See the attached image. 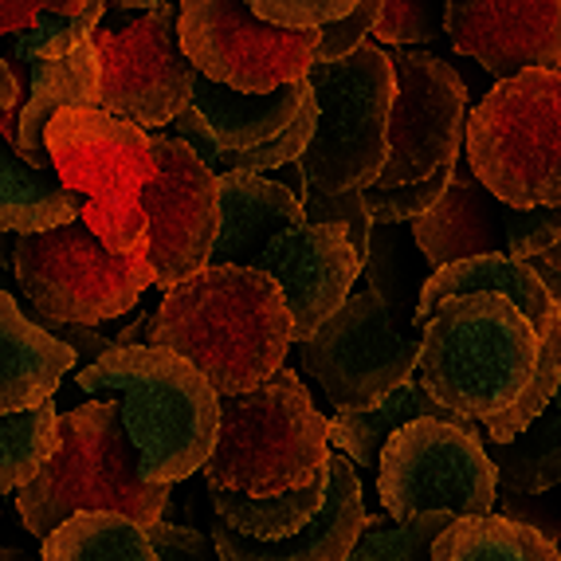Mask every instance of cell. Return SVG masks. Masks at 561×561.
Returning <instances> with one entry per match:
<instances>
[{
	"label": "cell",
	"mask_w": 561,
	"mask_h": 561,
	"mask_svg": "<svg viewBox=\"0 0 561 561\" xmlns=\"http://www.w3.org/2000/svg\"><path fill=\"white\" fill-rule=\"evenodd\" d=\"M553 409H558V412H561V389H558V401H553Z\"/></svg>",
	"instance_id": "f6af8a7d"
},
{
	"label": "cell",
	"mask_w": 561,
	"mask_h": 561,
	"mask_svg": "<svg viewBox=\"0 0 561 561\" xmlns=\"http://www.w3.org/2000/svg\"><path fill=\"white\" fill-rule=\"evenodd\" d=\"M76 389L91 401L122 404V424L150 486H178L208 468L220 440V393L181 354L114 346L103 362L79 369Z\"/></svg>",
	"instance_id": "3957f363"
},
{
	"label": "cell",
	"mask_w": 561,
	"mask_h": 561,
	"mask_svg": "<svg viewBox=\"0 0 561 561\" xmlns=\"http://www.w3.org/2000/svg\"><path fill=\"white\" fill-rule=\"evenodd\" d=\"M103 56V111L141 130H169L193 106L197 67L181 44V4H158L126 28L94 36Z\"/></svg>",
	"instance_id": "5bb4252c"
},
{
	"label": "cell",
	"mask_w": 561,
	"mask_h": 561,
	"mask_svg": "<svg viewBox=\"0 0 561 561\" xmlns=\"http://www.w3.org/2000/svg\"><path fill=\"white\" fill-rule=\"evenodd\" d=\"M39 561H158L150 526L122 515H76L39 542Z\"/></svg>",
	"instance_id": "4316f807"
},
{
	"label": "cell",
	"mask_w": 561,
	"mask_h": 561,
	"mask_svg": "<svg viewBox=\"0 0 561 561\" xmlns=\"http://www.w3.org/2000/svg\"><path fill=\"white\" fill-rule=\"evenodd\" d=\"M310 91L319 103V134L302 153V173L327 193H369L389 165L397 76L389 51L365 44L342 64H314Z\"/></svg>",
	"instance_id": "9c48e42d"
},
{
	"label": "cell",
	"mask_w": 561,
	"mask_h": 561,
	"mask_svg": "<svg viewBox=\"0 0 561 561\" xmlns=\"http://www.w3.org/2000/svg\"><path fill=\"white\" fill-rule=\"evenodd\" d=\"M451 515H424L416 523H397L381 511H369L362 542L354 546L350 561H432L436 542L456 526Z\"/></svg>",
	"instance_id": "4dcf8cb0"
},
{
	"label": "cell",
	"mask_w": 561,
	"mask_h": 561,
	"mask_svg": "<svg viewBox=\"0 0 561 561\" xmlns=\"http://www.w3.org/2000/svg\"><path fill=\"white\" fill-rule=\"evenodd\" d=\"M503 495H550L561 491V412L550 409L515 444H486Z\"/></svg>",
	"instance_id": "f1b7e54d"
},
{
	"label": "cell",
	"mask_w": 561,
	"mask_h": 561,
	"mask_svg": "<svg viewBox=\"0 0 561 561\" xmlns=\"http://www.w3.org/2000/svg\"><path fill=\"white\" fill-rule=\"evenodd\" d=\"M397 76L393 130H389V165L374 188L421 185L440 169H456L468 150V83L456 67L432 51L385 47Z\"/></svg>",
	"instance_id": "9a60e30c"
},
{
	"label": "cell",
	"mask_w": 561,
	"mask_h": 561,
	"mask_svg": "<svg viewBox=\"0 0 561 561\" xmlns=\"http://www.w3.org/2000/svg\"><path fill=\"white\" fill-rule=\"evenodd\" d=\"M173 486H150L141 479L122 404L83 401L59 421V456L47 471L16 495L24 530L47 542L76 515H122L141 526H158Z\"/></svg>",
	"instance_id": "5b68a950"
},
{
	"label": "cell",
	"mask_w": 561,
	"mask_h": 561,
	"mask_svg": "<svg viewBox=\"0 0 561 561\" xmlns=\"http://www.w3.org/2000/svg\"><path fill=\"white\" fill-rule=\"evenodd\" d=\"M103 103V56L99 44L87 39L76 51L56 59H39L28 67V103L20 111V138L16 153L28 161L36 173H56L51 153H47V126L64 111H83V106Z\"/></svg>",
	"instance_id": "ffe728a7"
},
{
	"label": "cell",
	"mask_w": 561,
	"mask_h": 561,
	"mask_svg": "<svg viewBox=\"0 0 561 561\" xmlns=\"http://www.w3.org/2000/svg\"><path fill=\"white\" fill-rule=\"evenodd\" d=\"M153 346L197 365L220 397H243L287 369L295 319L279 283L263 272L208 267L161 295Z\"/></svg>",
	"instance_id": "7a4b0ae2"
},
{
	"label": "cell",
	"mask_w": 561,
	"mask_h": 561,
	"mask_svg": "<svg viewBox=\"0 0 561 561\" xmlns=\"http://www.w3.org/2000/svg\"><path fill=\"white\" fill-rule=\"evenodd\" d=\"M416 421H463L456 412H448L444 404H436L428 393H424V385L412 377L397 389L393 397L385 404L369 412H334L330 416V448L337 456H346L354 468H374L381 463V451L389 448L397 432L409 428Z\"/></svg>",
	"instance_id": "d4e9b609"
},
{
	"label": "cell",
	"mask_w": 561,
	"mask_h": 561,
	"mask_svg": "<svg viewBox=\"0 0 561 561\" xmlns=\"http://www.w3.org/2000/svg\"><path fill=\"white\" fill-rule=\"evenodd\" d=\"M208 499H213L216 518L232 526L236 534H243V538H252V542H290L322 515V506L330 499V471L319 483L275 499H248L232 495V491H208Z\"/></svg>",
	"instance_id": "484cf974"
},
{
	"label": "cell",
	"mask_w": 561,
	"mask_h": 561,
	"mask_svg": "<svg viewBox=\"0 0 561 561\" xmlns=\"http://www.w3.org/2000/svg\"><path fill=\"white\" fill-rule=\"evenodd\" d=\"M444 32L499 83L561 71V0H448Z\"/></svg>",
	"instance_id": "e0dca14e"
},
{
	"label": "cell",
	"mask_w": 561,
	"mask_h": 561,
	"mask_svg": "<svg viewBox=\"0 0 561 561\" xmlns=\"http://www.w3.org/2000/svg\"><path fill=\"white\" fill-rule=\"evenodd\" d=\"M153 153H158V178L146 188L150 263L158 290L169 295L213 267L225 208H220V173L208 169L185 141L161 130L153 134Z\"/></svg>",
	"instance_id": "2e32d148"
},
{
	"label": "cell",
	"mask_w": 561,
	"mask_h": 561,
	"mask_svg": "<svg viewBox=\"0 0 561 561\" xmlns=\"http://www.w3.org/2000/svg\"><path fill=\"white\" fill-rule=\"evenodd\" d=\"M44 12H47V4H12L9 0V4L0 9V28H4V36H12V32L24 36V32L36 28Z\"/></svg>",
	"instance_id": "ab89813d"
},
{
	"label": "cell",
	"mask_w": 561,
	"mask_h": 561,
	"mask_svg": "<svg viewBox=\"0 0 561 561\" xmlns=\"http://www.w3.org/2000/svg\"><path fill=\"white\" fill-rule=\"evenodd\" d=\"M463 295H503L511 299L526 319L538 327V334L550 337L553 330H561V310L550 299L546 283L538 279L530 263H518L511 255H486V260H468L451 263L444 272H432L421 283V302H416V327L428 330V322L436 319V310L451 299Z\"/></svg>",
	"instance_id": "7402d4cb"
},
{
	"label": "cell",
	"mask_w": 561,
	"mask_h": 561,
	"mask_svg": "<svg viewBox=\"0 0 561 561\" xmlns=\"http://www.w3.org/2000/svg\"><path fill=\"white\" fill-rule=\"evenodd\" d=\"M561 243V208H506V255L518 263L546 260Z\"/></svg>",
	"instance_id": "836d02e7"
},
{
	"label": "cell",
	"mask_w": 561,
	"mask_h": 561,
	"mask_svg": "<svg viewBox=\"0 0 561 561\" xmlns=\"http://www.w3.org/2000/svg\"><path fill=\"white\" fill-rule=\"evenodd\" d=\"M319 32H287L243 0H185L181 44L201 76L240 94H275L307 83L319 64Z\"/></svg>",
	"instance_id": "4fadbf2b"
},
{
	"label": "cell",
	"mask_w": 561,
	"mask_h": 561,
	"mask_svg": "<svg viewBox=\"0 0 561 561\" xmlns=\"http://www.w3.org/2000/svg\"><path fill=\"white\" fill-rule=\"evenodd\" d=\"M59 421L64 416L56 412V404L0 421V491L4 495L28 491L59 456Z\"/></svg>",
	"instance_id": "f546056e"
},
{
	"label": "cell",
	"mask_w": 561,
	"mask_h": 561,
	"mask_svg": "<svg viewBox=\"0 0 561 561\" xmlns=\"http://www.w3.org/2000/svg\"><path fill=\"white\" fill-rule=\"evenodd\" d=\"M20 91H24V83H20L16 67H12L9 59H0V114L24 111V106H20Z\"/></svg>",
	"instance_id": "60d3db41"
},
{
	"label": "cell",
	"mask_w": 561,
	"mask_h": 561,
	"mask_svg": "<svg viewBox=\"0 0 561 561\" xmlns=\"http://www.w3.org/2000/svg\"><path fill=\"white\" fill-rule=\"evenodd\" d=\"M56 178L87 201L83 225L118 255L150 248L146 188L158 178L153 134L103 106L64 111L47 126Z\"/></svg>",
	"instance_id": "52a82bcc"
},
{
	"label": "cell",
	"mask_w": 561,
	"mask_h": 561,
	"mask_svg": "<svg viewBox=\"0 0 561 561\" xmlns=\"http://www.w3.org/2000/svg\"><path fill=\"white\" fill-rule=\"evenodd\" d=\"M546 337L503 295H463L436 310L416 381L448 412L476 424L515 416L538 389Z\"/></svg>",
	"instance_id": "277c9868"
},
{
	"label": "cell",
	"mask_w": 561,
	"mask_h": 561,
	"mask_svg": "<svg viewBox=\"0 0 561 561\" xmlns=\"http://www.w3.org/2000/svg\"><path fill=\"white\" fill-rule=\"evenodd\" d=\"M385 12V0H362L354 9V16L337 20V24H327L319 32V64H342V59L357 56L365 47V36H374L377 20Z\"/></svg>",
	"instance_id": "d590c367"
},
{
	"label": "cell",
	"mask_w": 561,
	"mask_h": 561,
	"mask_svg": "<svg viewBox=\"0 0 561 561\" xmlns=\"http://www.w3.org/2000/svg\"><path fill=\"white\" fill-rule=\"evenodd\" d=\"M0 561H39V553L20 550V546H4V550H0Z\"/></svg>",
	"instance_id": "7bdbcfd3"
},
{
	"label": "cell",
	"mask_w": 561,
	"mask_h": 561,
	"mask_svg": "<svg viewBox=\"0 0 561 561\" xmlns=\"http://www.w3.org/2000/svg\"><path fill=\"white\" fill-rule=\"evenodd\" d=\"M495 515L530 526L561 550V491H550V495H499Z\"/></svg>",
	"instance_id": "8d00e7d4"
},
{
	"label": "cell",
	"mask_w": 561,
	"mask_h": 561,
	"mask_svg": "<svg viewBox=\"0 0 561 561\" xmlns=\"http://www.w3.org/2000/svg\"><path fill=\"white\" fill-rule=\"evenodd\" d=\"M534 272H538V279L546 283V290H550V299L558 302L561 310V272H553V267H542V263H530Z\"/></svg>",
	"instance_id": "b9f144b4"
},
{
	"label": "cell",
	"mask_w": 561,
	"mask_h": 561,
	"mask_svg": "<svg viewBox=\"0 0 561 561\" xmlns=\"http://www.w3.org/2000/svg\"><path fill=\"white\" fill-rule=\"evenodd\" d=\"M12 272L36 322L64 327H103L122 319L158 287L150 248L118 255L79 220L44 236H24L12 248Z\"/></svg>",
	"instance_id": "30bf717a"
},
{
	"label": "cell",
	"mask_w": 561,
	"mask_h": 561,
	"mask_svg": "<svg viewBox=\"0 0 561 561\" xmlns=\"http://www.w3.org/2000/svg\"><path fill=\"white\" fill-rule=\"evenodd\" d=\"M424 334L385 307L381 290L362 279L350 302L319 334L295 346L302 374L322 385L337 412H369L416 377Z\"/></svg>",
	"instance_id": "7c38bea8"
},
{
	"label": "cell",
	"mask_w": 561,
	"mask_h": 561,
	"mask_svg": "<svg viewBox=\"0 0 561 561\" xmlns=\"http://www.w3.org/2000/svg\"><path fill=\"white\" fill-rule=\"evenodd\" d=\"M150 538H153V550H158V561H220L213 534H201L193 526L165 523L161 518L158 526H150Z\"/></svg>",
	"instance_id": "74e56055"
},
{
	"label": "cell",
	"mask_w": 561,
	"mask_h": 561,
	"mask_svg": "<svg viewBox=\"0 0 561 561\" xmlns=\"http://www.w3.org/2000/svg\"><path fill=\"white\" fill-rule=\"evenodd\" d=\"M362 0H255L252 9L260 20L287 32H322L327 24L354 16Z\"/></svg>",
	"instance_id": "e575fe53"
},
{
	"label": "cell",
	"mask_w": 561,
	"mask_h": 561,
	"mask_svg": "<svg viewBox=\"0 0 561 561\" xmlns=\"http://www.w3.org/2000/svg\"><path fill=\"white\" fill-rule=\"evenodd\" d=\"M225 225L213 267H252L279 283L295 319V346L310 342L362 287L365 263L337 228L310 225L302 201L260 173L220 178Z\"/></svg>",
	"instance_id": "6da1fadb"
},
{
	"label": "cell",
	"mask_w": 561,
	"mask_h": 561,
	"mask_svg": "<svg viewBox=\"0 0 561 561\" xmlns=\"http://www.w3.org/2000/svg\"><path fill=\"white\" fill-rule=\"evenodd\" d=\"M444 32V9L428 0H385V12L377 20L374 39L381 47H409L436 39Z\"/></svg>",
	"instance_id": "d6a6232c"
},
{
	"label": "cell",
	"mask_w": 561,
	"mask_h": 561,
	"mask_svg": "<svg viewBox=\"0 0 561 561\" xmlns=\"http://www.w3.org/2000/svg\"><path fill=\"white\" fill-rule=\"evenodd\" d=\"M169 138H178V141H185L188 150L197 153L201 161H205L208 169H216V161H220V146H216V134H213V126H208L205 118H201V111H193L188 106L185 114H181L173 126H169Z\"/></svg>",
	"instance_id": "f35d334b"
},
{
	"label": "cell",
	"mask_w": 561,
	"mask_h": 561,
	"mask_svg": "<svg viewBox=\"0 0 561 561\" xmlns=\"http://www.w3.org/2000/svg\"><path fill=\"white\" fill-rule=\"evenodd\" d=\"M534 263H542V267H553V272H561V243L553 248L550 255H546V260H534Z\"/></svg>",
	"instance_id": "ee69618b"
},
{
	"label": "cell",
	"mask_w": 561,
	"mask_h": 561,
	"mask_svg": "<svg viewBox=\"0 0 561 561\" xmlns=\"http://www.w3.org/2000/svg\"><path fill=\"white\" fill-rule=\"evenodd\" d=\"M503 495L483 424L416 421L401 428L377 463V499L397 523L424 515L491 518Z\"/></svg>",
	"instance_id": "8fae6325"
},
{
	"label": "cell",
	"mask_w": 561,
	"mask_h": 561,
	"mask_svg": "<svg viewBox=\"0 0 561 561\" xmlns=\"http://www.w3.org/2000/svg\"><path fill=\"white\" fill-rule=\"evenodd\" d=\"M456 181V169H440L436 178L421 181V185H401V188H369V216L377 228H397V225H421L432 208L440 205L444 193Z\"/></svg>",
	"instance_id": "1f68e13d"
},
{
	"label": "cell",
	"mask_w": 561,
	"mask_h": 561,
	"mask_svg": "<svg viewBox=\"0 0 561 561\" xmlns=\"http://www.w3.org/2000/svg\"><path fill=\"white\" fill-rule=\"evenodd\" d=\"M432 561H561V550L530 526L491 515L459 518L436 542Z\"/></svg>",
	"instance_id": "83f0119b"
},
{
	"label": "cell",
	"mask_w": 561,
	"mask_h": 561,
	"mask_svg": "<svg viewBox=\"0 0 561 561\" xmlns=\"http://www.w3.org/2000/svg\"><path fill=\"white\" fill-rule=\"evenodd\" d=\"M330 416L310 401L295 369L243 397H220V440L205 468L208 491L275 499L330 471Z\"/></svg>",
	"instance_id": "8992f818"
},
{
	"label": "cell",
	"mask_w": 561,
	"mask_h": 561,
	"mask_svg": "<svg viewBox=\"0 0 561 561\" xmlns=\"http://www.w3.org/2000/svg\"><path fill=\"white\" fill-rule=\"evenodd\" d=\"M310 83L283 87L275 94H240L228 87L213 83L197 71L193 83V111H201V118L213 126L216 146H220V161L240 158V153L263 150L279 141L283 134L299 122L302 103H307ZM216 161V165H220Z\"/></svg>",
	"instance_id": "603a6c76"
},
{
	"label": "cell",
	"mask_w": 561,
	"mask_h": 561,
	"mask_svg": "<svg viewBox=\"0 0 561 561\" xmlns=\"http://www.w3.org/2000/svg\"><path fill=\"white\" fill-rule=\"evenodd\" d=\"M76 365V350L59 342L56 334H47L36 319H28L9 290L0 295V409L4 416L51 404L64 374Z\"/></svg>",
	"instance_id": "44dd1931"
},
{
	"label": "cell",
	"mask_w": 561,
	"mask_h": 561,
	"mask_svg": "<svg viewBox=\"0 0 561 561\" xmlns=\"http://www.w3.org/2000/svg\"><path fill=\"white\" fill-rule=\"evenodd\" d=\"M412 243L421 248L436 272L451 263L506 255V205L486 193L471 161H463L456 165V181L440 205L432 208L421 225H412Z\"/></svg>",
	"instance_id": "d6986e66"
},
{
	"label": "cell",
	"mask_w": 561,
	"mask_h": 561,
	"mask_svg": "<svg viewBox=\"0 0 561 561\" xmlns=\"http://www.w3.org/2000/svg\"><path fill=\"white\" fill-rule=\"evenodd\" d=\"M468 161L506 208H561V71L491 87L468 118Z\"/></svg>",
	"instance_id": "ba28073f"
},
{
	"label": "cell",
	"mask_w": 561,
	"mask_h": 561,
	"mask_svg": "<svg viewBox=\"0 0 561 561\" xmlns=\"http://www.w3.org/2000/svg\"><path fill=\"white\" fill-rule=\"evenodd\" d=\"M87 201L64 185L56 173H36L16 150L0 153V228L16 240L59 232L79 225Z\"/></svg>",
	"instance_id": "cb8c5ba5"
},
{
	"label": "cell",
	"mask_w": 561,
	"mask_h": 561,
	"mask_svg": "<svg viewBox=\"0 0 561 561\" xmlns=\"http://www.w3.org/2000/svg\"><path fill=\"white\" fill-rule=\"evenodd\" d=\"M365 518H369V506H365L362 476L346 456L334 451V459H330V499L322 506V515L299 538L252 542L220 518L208 523V534L220 550V561H350V553L365 534Z\"/></svg>",
	"instance_id": "ac0fdd59"
}]
</instances>
